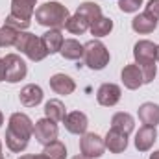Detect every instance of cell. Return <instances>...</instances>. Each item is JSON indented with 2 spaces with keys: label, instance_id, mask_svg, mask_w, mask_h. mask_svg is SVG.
I'll list each match as a JSON object with an SVG mask.
<instances>
[{
  "label": "cell",
  "instance_id": "cell-23",
  "mask_svg": "<svg viewBox=\"0 0 159 159\" xmlns=\"http://www.w3.org/2000/svg\"><path fill=\"white\" fill-rule=\"evenodd\" d=\"M76 13L81 15L89 24H93L94 20H98V19L102 17V7H100L98 4H94V2H83V4L78 6Z\"/></svg>",
  "mask_w": 159,
  "mask_h": 159
},
{
  "label": "cell",
  "instance_id": "cell-5",
  "mask_svg": "<svg viewBox=\"0 0 159 159\" xmlns=\"http://www.w3.org/2000/svg\"><path fill=\"white\" fill-rule=\"evenodd\" d=\"M80 150H81V156L89 159H96L104 156L106 144L98 133H83V137L80 141Z\"/></svg>",
  "mask_w": 159,
  "mask_h": 159
},
{
  "label": "cell",
  "instance_id": "cell-16",
  "mask_svg": "<svg viewBox=\"0 0 159 159\" xmlns=\"http://www.w3.org/2000/svg\"><path fill=\"white\" fill-rule=\"evenodd\" d=\"M139 119L144 126H152L156 128L159 124V106L154 102H144L139 107Z\"/></svg>",
  "mask_w": 159,
  "mask_h": 159
},
{
  "label": "cell",
  "instance_id": "cell-30",
  "mask_svg": "<svg viewBox=\"0 0 159 159\" xmlns=\"http://www.w3.org/2000/svg\"><path fill=\"white\" fill-rule=\"evenodd\" d=\"M143 6V0H119V7L124 13H133Z\"/></svg>",
  "mask_w": 159,
  "mask_h": 159
},
{
  "label": "cell",
  "instance_id": "cell-12",
  "mask_svg": "<svg viewBox=\"0 0 159 159\" xmlns=\"http://www.w3.org/2000/svg\"><path fill=\"white\" fill-rule=\"evenodd\" d=\"M157 139V131L152 126H143L135 135V148L139 152H148Z\"/></svg>",
  "mask_w": 159,
  "mask_h": 159
},
{
  "label": "cell",
  "instance_id": "cell-6",
  "mask_svg": "<svg viewBox=\"0 0 159 159\" xmlns=\"http://www.w3.org/2000/svg\"><path fill=\"white\" fill-rule=\"evenodd\" d=\"M4 67H6V81L9 83H17L20 80L26 78V63L20 59V56L17 54H7L4 57Z\"/></svg>",
  "mask_w": 159,
  "mask_h": 159
},
{
  "label": "cell",
  "instance_id": "cell-14",
  "mask_svg": "<svg viewBox=\"0 0 159 159\" xmlns=\"http://www.w3.org/2000/svg\"><path fill=\"white\" fill-rule=\"evenodd\" d=\"M19 98H20V104L26 106V107H35L37 104H41L43 100V89L35 83H30L26 87L20 89L19 93Z\"/></svg>",
  "mask_w": 159,
  "mask_h": 159
},
{
  "label": "cell",
  "instance_id": "cell-24",
  "mask_svg": "<svg viewBox=\"0 0 159 159\" xmlns=\"http://www.w3.org/2000/svg\"><path fill=\"white\" fill-rule=\"evenodd\" d=\"M65 28L70 32V34H76V35H81V34H85L89 28H91V24L81 17V15H72V17H69V20H67V24H65Z\"/></svg>",
  "mask_w": 159,
  "mask_h": 159
},
{
  "label": "cell",
  "instance_id": "cell-1",
  "mask_svg": "<svg viewBox=\"0 0 159 159\" xmlns=\"http://www.w3.org/2000/svg\"><path fill=\"white\" fill-rule=\"evenodd\" d=\"M156 50L157 44H154L152 41H139L133 46V56H135V63L139 65L141 72H143V80L144 83H150L156 78L157 72V65H156Z\"/></svg>",
  "mask_w": 159,
  "mask_h": 159
},
{
  "label": "cell",
  "instance_id": "cell-7",
  "mask_svg": "<svg viewBox=\"0 0 159 159\" xmlns=\"http://www.w3.org/2000/svg\"><path fill=\"white\" fill-rule=\"evenodd\" d=\"M7 131L15 133V135L22 137V139H26V141H30L32 135H34V122L30 120L28 115H24V113H13L9 117Z\"/></svg>",
  "mask_w": 159,
  "mask_h": 159
},
{
  "label": "cell",
  "instance_id": "cell-10",
  "mask_svg": "<svg viewBox=\"0 0 159 159\" xmlns=\"http://www.w3.org/2000/svg\"><path fill=\"white\" fill-rule=\"evenodd\" d=\"M120 78H122L124 87H126V89H131V91H135V89H139L141 85H144L143 72H141V69H139V65H137V63L126 65V67L122 69Z\"/></svg>",
  "mask_w": 159,
  "mask_h": 159
},
{
  "label": "cell",
  "instance_id": "cell-39",
  "mask_svg": "<svg viewBox=\"0 0 159 159\" xmlns=\"http://www.w3.org/2000/svg\"><path fill=\"white\" fill-rule=\"evenodd\" d=\"M0 159H4V156H2V154H0Z\"/></svg>",
  "mask_w": 159,
  "mask_h": 159
},
{
  "label": "cell",
  "instance_id": "cell-4",
  "mask_svg": "<svg viewBox=\"0 0 159 159\" xmlns=\"http://www.w3.org/2000/svg\"><path fill=\"white\" fill-rule=\"evenodd\" d=\"M15 48L20 50L22 54H26L32 61H43L48 56L41 37L28 34V32H19V37L15 41Z\"/></svg>",
  "mask_w": 159,
  "mask_h": 159
},
{
  "label": "cell",
  "instance_id": "cell-38",
  "mask_svg": "<svg viewBox=\"0 0 159 159\" xmlns=\"http://www.w3.org/2000/svg\"><path fill=\"white\" fill-rule=\"evenodd\" d=\"M0 154H2V143H0Z\"/></svg>",
  "mask_w": 159,
  "mask_h": 159
},
{
  "label": "cell",
  "instance_id": "cell-3",
  "mask_svg": "<svg viewBox=\"0 0 159 159\" xmlns=\"http://www.w3.org/2000/svg\"><path fill=\"white\" fill-rule=\"evenodd\" d=\"M83 63L93 70H102L109 63V50L100 41H89L83 44Z\"/></svg>",
  "mask_w": 159,
  "mask_h": 159
},
{
  "label": "cell",
  "instance_id": "cell-26",
  "mask_svg": "<svg viewBox=\"0 0 159 159\" xmlns=\"http://www.w3.org/2000/svg\"><path fill=\"white\" fill-rule=\"evenodd\" d=\"M43 154H44L48 159H65L67 157V148H65V144H63L61 141L56 139L54 143H50V144L44 146Z\"/></svg>",
  "mask_w": 159,
  "mask_h": 159
},
{
  "label": "cell",
  "instance_id": "cell-2",
  "mask_svg": "<svg viewBox=\"0 0 159 159\" xmlns=\"http://www.w3.org/2000/svg\"><path fill=\"white\" fill-rule=\"evenodd\" d=\"M69 17H70L69 9L59 2H44L43 6H39L35 9V20L41 26H46L50 30L65 28Z\"/></svg>",
  "mask_w": 159,
  "mask_h": 159
},
{
  "label": "cell",
  "instance_id": "cell-11",
  "mask_svg": "<svg viewBox=\"0 0 159 159\" xmlns=\"http://www.w3.org/2000/svg\"><path fill=\"white\" fill-rule=\"evenodd\" d=\"M65 128L67 131L74 133V135H83L87 131V126H89V120H87V115L81 113V111H72L65 117Z\"/></svg>",
  "mask_w": 159,
  "mask_h": 159
},
{
  "label": "cell",
  "instance_id": "cell-32",
  "mask_svg": "<svg viewBox=\"0 0 159 159\" xmlns=\"http://www.w3.org/2000/svg\"><path fill=\"white\" fill-rule=\"evenodd\" d=\"M19 159H48L44 154H39V156H32V154H26V156H20Z\"/></svg>",
  "mask_w": 159,
  "mask_h": 159
},
{
  "label": "cell",
  "instance_id": "cell-31",
  "mask_svg": "<svg viewBox=\"0 0 159 159\" xmlns=\"http://www.w3.org/2000/svg\"><path fill=\"white\" fill-rule=\"evenodd\" d=\"M144 13H146L148 17L159 20V0H150V2L146 4V11H144Z\"/></svg>",
  "mask_w": 159,
  "mask_h": 159
},
{
  "label": "cell",
  "instance_id": "cell-34",
  "mask_svg": "<svg viewBox=\"0 0 159 159\" xmlns=\"http://www.w3.org/2000/svg\"><path fill=\"white\" fill-rule=\"evenodd\" d=\"M150 159H159V150H156L154 154H150Z\"/></svg>",
  "mask_w": 159,
  "mask_h": 159
},
{
  "label": "cell",
  "instance_id": "cell-22",
  "mask_svg": "<svg viewBox=\"0 0 159 159\" xmlns=\"http://www.w3.org/2000/svg\"><path fill=\"white\" fill-rule=\"evenodd\" d=\"M59 54L65 59H70V61L80 59V57H83V44H80L76 39H65L61 50H59Z\"/></svg>",
  "mask_w": 159,
  "mask_h": 159
},
{
  "label": "cell",
  "instance_id": "cell-21",
  "mask_svg": "<svg viewBox=\"0 0 159 159\" xmlns=\"http://www.w3.org/2000/svg\"><path fill=\"white\" fill-rule=\"evenodd\" d=\"M111 128L113 129H119L122 133H131L133 131V128H135V120L133 117L129 115V113H124V111H120V113H115L113 115V119H111Z\"/></svg>",
  "mask_w": 159,
  "mask_h": 159
},
{
  "label": "cell",
  "instance_id": "cell-15",
  "mask_svg": "<svg viewBox=\"0 0 159 159\" xmlns=\"http://www.w3.org/2000/svg\"><path fill=\"white\" fill-rule=\"evenodd\" d=\"M50 89L54 93H57V94L67 96V94L74 93L76 83H74V80L70 78V76H67V74H54L50 78Z\"/></svg>",
  "mask_w": 159,
  "mask_h": 159
},
{
  "label": "cell",
  "instance_id": "cell-13",
  "mask_svg": "<svg viewBox=\"0 0 159 159\" xmlns=\"http://www.w3.org/2000/svg\"><path fill=\"white\" fill-rule=\"evenodd\" d=\"M104 144H106V148L109 150V152H113V154H120V152H124L126 148H128V135L126 133H122L119 129H109L107 131V135H106V139H104Z\"/></svg>",
  "mask_w": 159,
  "mask_h": 159
},
{
  "label": "cell",
  "instance_id": "cell-36",
  "mask_svg": "<svg viewBox=\"0 0 159 159\" xmlns=\"http://www.w3.org/2000/svg\"><path fill=\"white\" fill-rule=\"evenodd\" d=\"M4 124V115H2V111H0V126Z\"/></svg>",
  "mask_w": 159,
  "mask_h": 159
},
{
  "label": "cell",
  "instance_id": "cell-27",
  "mask_svg": "<svg viewBox=\"0 0 159 159\" xmlns=\"http://www.w3.org/2000/svg\"><path fill=\"white\" fill-rule=\"evenodd\" d=\"M28 143L30 141H26V139H22V137H19V135H15V133H11V131L6 129V144H7V148L11 152H22V150H26Z\"/></svg>",
  "mask_w": 159,
  "mask_h": 159
},
{
  "label": "cell",
  "instance_id": "cell-29",
  "mask_svg": "<svg viewBox=\"0 0 159 159\" xmlns=\"http://www.w3.org/2000/svg\"><path fill=\"white\" fill-rule=\"evenodd\" d=\"M6 26H9V28H15L17 32H24L28 26H30V20H24V19H20V17H15V15H7V19H6Z\"/></svg>",
  "mask_w": 159,
  "mask_h": 159
},
{
  "label": "cell",
  "instance_id": "cell-37",
  "mask_svg": "<svg viewBox=\"0 0 159 159\" xmlns=\"http://www.w3.org/2000/svg\"><path fill=\"white\" fill-rule=\"evenodd\" d=\"M72 159H89V157H85V156H76V157H72Z\"/></svg>",
  "mask_w": 159,
  "mask_h": 159
},
{
  "label": "cell",
  "instance_id": "cell-19",
  "mask_svg": "<svg viewBox=\"0 0 159 159\" xmlns=\"http://www.w3.org/2000/svg\"><path fill=\"white\" fill-rule=\"evenodd\" d=\"M131 28L137 34H152L157 28V20L152 19V17H148L146 13H141V15H137L131 20Z\"/></svg>",
  "mask_w": 159,
  "mask_h": 159
},
{
  "label": "cell",
  "instance_id": "cell-28",
  "mask_svg": "<svg viewBox=\"0 0 159 159\" xmlns=\"http://www.w3.org/2000/svg\"><path fill=\"white\" fill-rule=\"evenodd\" d=\"M19 37V32L15 28H9V26H4L0 28V46L6 48V46H15V41Z\"/></svg>",
  "mask_w": 159,
  "mask_h": 159
},
{
  "label": "cell",
  "instance_id": "cell-18",
  "mask_svg": "<svg viewBox=\"0 0 159 159\" xmlns=\"http://www.w3.org/2000/svg\"><path fill=\"white\" fill-rule=\"evenodd\" d=\"M43 44H44V48H46V52L48 54H56V52H59L61 50V46H63V34H61V30H48L46 34H43Z\"/></svg>",
  "mask_w": 159,
  "mask_h": 159
},
{
  "label": "cell",
  "instance_id": "cell-17",
  "mask_svg": "<svg viewBox=\"0 0 159 159\" xmlns=\"http://www.w3.org/2000/svg\"><path fill=\"white\" fill-rule=\"evenodd\" d=\"M35 2L37 0H11V15L30 20L35 13Z\"/></svg>",
  "mask_w": 159,
  "mask_h": 159
},
{
  "label": "cell",
  "instance_id": "cell-9",
  "mask_svg": "<svg viewBox=\"0 0 159 159\" xmlns=\"http://www.w3.org/2000/svg\"><path fill=\"white\" fill-rule=\"evenodd\" d=\"M120 96H122V91H120V87L117 83H102L100 89H98V93H96V100L104 107L117 106Z\"/></svg>",
  "mask_w": 159,
  "mask_h": 159
},
{
  "label": "cell",
  "instance_id": "cell-33",
  "mask_svg": "<svg viewBox=\"0 0 159 159\" xmlns=\"http://www.w3.org/2000/svg\"><path fill=\"white\" fill-rule=\"evenodd\" d=\"M6 80V67H4V59L0 57V81Z\"/></svg>",
  "mask_w": 159,
  "mask_h": 159
},
{
  "label": "cell",
  "instance_id": "cell-8",
  "mask_svg": "<svg viewBox=\"0 0 159 159\" xmlns=\"http://www.w3.org/2000/svg\"><path fill=\"white\" fill-rule=\"evenodd\" d=\"M57 133H59V129H57V124L54 122V120L50 119H41L35 122V126H34V135H35V141L41 143V144H50V143H54L56 139H57Z\"/></svg>",
  "mask_w": 159,
  "mask_h": 159
},
{
  "label": "cell",
  "instance_id": "cell-25",
  "mask_svg": "<svg viewBox=\"0 0 159 159\" xmlns=\"http://www.w3.org/2000/svg\"><path fill=\"white\" fill-rule=\"evenodd\" d=\"M111 30H113V20L107 17H100L98 20H94L91 24V34L94 37H106V35H109Z\"/></svg>",
  "mask_w": 159,
  "mask_h": 159
},
{
  "label": "cell",
  "instance_id": "cell-35",
  "mask_svg": "<svg viewBox=\"0 0 159 159\" xmlns=\"http://www.w3.org/2000/svg\"><path fill=\"white\" fill-rule=\"evenodd\" d=\"M156 61L159 63V44H157V50H156Z\"/></svg>",
  "mask_w": 159,
  "mask_h": 159
},
{
  "label": "cell",
  "instance_id": "cell-20",
  "mask_svg": "<svg viewBox=\"0 0 159 159\" xmlns=\"http://www.w3.org/2000/svg\"><path fill=\"white\" fill-rule=\"evenodd\" d=\"M44 117H46V119H50V120H54V122H63L65 117H67L63 102H61V100H57V98L48 100V102H46V106H44Z\"/></svg>",
  "mask_w": 159,
  "mask_h": 159
}]
</instances>
